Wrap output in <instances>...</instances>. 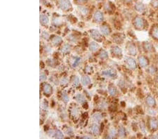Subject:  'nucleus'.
<instances>
[{"label": "nucleus", "instance_id": "nucleus-13", "mask_svg": "<svg viewBox=\"0 0 158 139\" xmlns=\"http://www.w3.org/2000/svg\"><path fill=\"white\" fill-rule=\"evenodd\" d=\"M62 42V38L59 36H54L51 39V43L53 45L57 46Z\"/></svg>", "mask_w": 158, "mask_h": 139}, {"label": "nucleus", "instance_id": "nucleus-11", "mask_svg": "<svg viewBox=\"0 0 158 139\" xmlns=\"http://www.w3.org/2000/svg\"><path fill=\"white\" fill-rule=\"evenodd\" d=\"M94 19L96 21H102L103 20V14L102 12H100L99 11H96L94 13Z\"/></svg>", "mask_w": 158, "mask_h": 139}, {"label": "nucleus", "instance_id": "nucleus-25", "mask_svg": "<svg viewBox=\"0 0 158 139\" xmlns=\"http://www.w3.org/2000/svg\"><path fill=\"white\" fill-rule=\"evenodd\" d=\"M108 91H109V93L110 94L111 96L115 95L116 93H117V89H116V88L114 86H112V85H111V86L109 87Z\"/></svg>", "mask_w": 158, "mask_h": 139}, {"label": "nucleus", "instance_id": "nucleus-6", "mask_svg": "<svg viewBox=\"0 0 158 139\" xmlns=\"http://www.w3.org/2000/svg\"><path fill=\"white\" fill-rule=\"evenodd\" d=\"M138 63H139V65H141V67H147V65H148V61L146 57L143 56H141L138 58Z\"/></svg>", "mask_w": 158, "mask_h": 139}, {"label": "nucleus", "instance_id": "nucleus-44", "mask_svg": "<svg viewBox=\"0 0 158 139\" xmlns=\"http://www.w3.org/2000/svg\"><path fill=\"white\" fill-rule=\"evenodd\" d=\"M126 1H127V2H130V1H132V0H125Z\"/></svg>", "mask_w": 158, "mask_h": 139}, {"label": "nucleus", "instance_id": "nucleus-39", "mask_svg": "<svg viewBox=\"0 0 158 139\" xmlns=\"http://www.w3.org/2000/svg\"><path fill=\"white\" fill-rule=\"evenodd\" d=\"M152 5L153 7L155 8H158V0H153L152 2Z\"/></svg>", "mask_w": 158, "mask_h": 139}, {"label": "nucleus", "instance_id": "nucleus-10", "mask_svg": "<svg viewBox=\"0 0 158 139\" xmlns=\"http://www.w3.org/2000/svg\"><path fill=\"white\" fill-rule=\"evenodd\" d=\"M102 75H105V76H108L109 77H113L115 76V72L113 70H106L102 72Z\"/></svg>", "mask_w": 158, "mask_h": 139}, {"label": "nucleus", "instance_id": "nucleus-15", "mask_svg": "<svg viewBox=\"0 0 158 139\" xmlns=\"http://www.w3.org/2000/svg\"><path fill=\"white\" fill-rule=\"evenodd\" d=\"M143 49L146 52H151L153 50V45L150 42H144Z\"/></svg>", "mask_w": 158, "mask_h": 139}, {"label": "nucleus", "instance_id": "nucleus-4", "mask_svg": "<svg viewBox=\"0 0 158 139\" xmlns=\"http://www.w3.org/2000/svg\"><path fill=\"white\" fill-rule=\"evenodd\" d=\"M90 34H91V36L92 37L93 39H94L97 41H101V39H102L101 35L97 30H95V29L91 30L90 31Z\"/></svg>", "mask_w": 158, "mask_h": 139}, {"label": "nucleus", "instance_id": "nucleus-35", "mask_svg": "<svg viewBox=\"0 0 158 139\" xmlns=\"http://www.w3.org/2000/svg\"><path fill=\"white\" fill-rule=\"evenodd\" d=\"M42 38H44V39H49V33H47V32H43L42 34Z\"/></svg>", "mask_w": 158, "mask_h": 139}, {"label": "nucleus", "instance_id": "nucleus-5", "mask_svg": "<svg viewBox=\"0 0 158 139\" xmlns=\"http://www.w3.org/2000/svg\"><path fill=\"white\" fill-rule=\"evenodd\" d=\"M149 126H150V129L153 130V131L157 130L158 128V122L155 119H150V120H149Z\"/></svg>", "mask_w": 158, "mask_h": 139}, {"label": "nucleus", "instance_id": "nucleus-9", "mask_svg": "<svg viewBox=\"0 0 158 139\" xmlns=\"http://www.w3.org/2000/svg\"><path fill=\"white\" fill-rule=\"evenodd\" d=\"M146 103L150 107H153L156 103L155 98L152 97V96H148L146 97Z\"/></svg>", "mask_w": 158, "mask_h": 139}, {"label": "nucleus", "instance_id": "nucleus-30", "mask_svg": "<svg viewBox=\"0 0 158 139\" xmlns=\"http://www.w3.org/2000/svg\"><path fill=\"white\" fill-rule=\"evenodd\" d=\"M57 139H63V134L60 131V130H56V136H55Z\"/></svg>", "mask_w": 158, "mask_h": 139}, {"label": "nucleus", "instance_id": "nucleus-17", "mask_svg": "<svg viewBox=\"0 0 158 139\" xmlns=\"http://www.w3.org/2000/svg\"><path fill=\"white\" fill-rule=\"evenodd\" d=\"M91 131H92L94 134H96V135H97V134H98L99 131H100L98 125H97L96 124H92V125H91Z\"/></svg>", "mask_w": 158, "mask_h": 139}, {"label": "nucleus", "instance_id": "nucleus-33", "mask_svg": "<svg viewBox=\"0 0 158 139\" xmlns=\"http://www.w3.org/2000/svg\"><path fill=\"white\" fill-rule=\"evenodd\" d=\"M155 71H156V69H155V67H153V66H150L147 69V72L150 73V74H154L155 72Z\"/></svg>", "mask_w": 158, "mask_h": 139}, {"label": "nucleus", "instance_id": "nucleus-21", "mask_svg": "<svg viewBox=\"0 0 158 139\" xmlns=\"http://www.w3.org/2000/svg\"><path fill=\"white\" fill-rule=\"evenodd\" d=\"M76 100L77 101V102H79V103H83L84 102L86 101V98L84 97V96L81 93H79L76 96Z\"/></svg>", "mask_w": 158, "mask_h": 139}, {"label": "nucleus", "instance_id": "nucleus-40", "mask_svg": "<svg viewBox=\"0 0 158 139\" xmlns=\"http://www.w3.org/2000/svg\"><path fill=\"white\" fill-rule=\"evenodd\" d=\"M65 133H66V134H68V135H72L73 132V130L68 127V129L65 130Z\"/></svg>", "mask_w": 158, "mask_h": 139}, {"label": "nucleus", "instance_id": "nucleus-32", "mask_svg": "<svg viewBox=\"0 0 158 139\" xmlns=\"http://www.w3.org/2000/svg\"><path fill=\"white\" fill-rule=\"evenodd\" d=\"M147 113L149 114H150V115H155V114H156V111L154 110V109H153V108H147Z\"/></svg>", "mask_w": 158, "mask_h": 139}, {"label": "nucleus", "instance_id": "nucleus-29", "mask_svg": "<svg viewBox=\"0 0 158 139\" xmlns=\"http://www.w3.org/2000/svg\"><path fill=\"white\" fill-rule=\"evenodd\" d=\"M99 57H100V58H102V59L106 58L108 57V53L105 51H104V50H103L99 53Z\"/></svg>", "mask_w": 158, "mask_h": 139}, {"label": "nucleus", "instance_id": "nucleus-41", "mask_svg": "<svg viewBox=\"0 0 158 139\" xmlns=\"http://www.w3.org/2000/svg\"><path fill=\"white\" fill-rule=\"evenodd\" d=\"M78 113V110H77V109H76V108H73V110H72V114H73V115H76Z\"/></svg>", "mask_w": 158, "mask_h": 139}, {"label": "nucleus", "instance_id": "nucleus-36", "mask_svg": "<svg viewBox=\"0 0 158 139\" xmlns=\"http://www.w3.org/2000/svg\"><path fill=\"white\" fill-rule=\"evenodd\" d=\"M47 75H45V74H44V73H42V74H40V81L41 82H43V81H45L46 79H47Z\"/></svg>", "mask_w": 158, "mask_h": 139}, {"label": "nucleus", "instance_id": "nucleus-31", "mask_svg": "<svg viewBox=\"0 0 158 139\" xmlns=\"http://www.w3.org/2000/svg\"><path fill=\"white\" fill-rule=\"evenodd\" d=\"M116 130L114 128H112L109 131V137L110 138H113L114 136H115L116 135Z\"/></svg>", "mask_w": 158, "mask_h": 139}, {"label": "nucleus", "instance_id": "nucleus-3", "mask_svg": "<svg viewBox=\"0 0 158 139\" xmlns=\"http://www.w3.org/2000/svg\"><path fill=\"white\" fill-rule=\"evenodd\" d=\"M125 61H126V65L129 66V67H130L131 69L134 70L136 67V61L131 58V57H126L125 58Z\"/></svg>", "mask_w": 158, "mask_h": 139}, {"label": "nucleus", "instance_id": "nucleus-2", "mask_svg": "<svg viewBox=\"0 0 158 139\" xmlns=\"http://www.w3.org/2000/svg\"><path fill=\"white\" fill-rule=\"evenodd\" d=\"M134 24L135 27L138 28V29H141L143 27V19L142 18L139 17V16H137L134 18Z\"/></svg>", "mask_w": 158, "mask_h": 139}, {"label": "nucleus", "instance_id": "nucleus-20", "mask_svg": "<svg viewBox=\"0 0 158 139\" xmlns=\"http://www.w3.org/2000/svg\"><path fill=\"white\" fill-rule=\"evenodd\" d=\"M40 22L42 23L43 25H47V24H48L49 22L48 16H47L46 15H44V14L40 15Z\"/></svg>", "mask_w": 158, "mask_h": 139}, {"label": "nucleus", "instance_id": "nucleus-7", "mask_svg": "<svg viewBox=\"0 0 158 139\" xmlns=\"http://www.w3.org/2000/svg\"><path fill=\"white\" fill-rule=\"evenodd\" d=\"M127 49H128L129 53L131 55H132V56H135L137 53L136 47V46L134 44H132V43L129 44V45L127 46Z\"/></svg>", "mask_w": 158, "mask_h": 139}, {"label": "nucleus", "instance_id": "nucleus-23", "mask_svg": "<svg viewBox=\"0 0 158 139\" xmlns=\"http://www.w3.org/2000/svg\"><path fill=\"white\" fill-rule=\"evenodd\" d=\"M70 48H71V46L69 44H63V46L61 48V52L66 53V52L69 51L70 50Z\"/></svg>", "mask_w": 158, "mask_h": 139}, {"label": "nucleus", "instance_id": "nucleus-43", "mask_svg": "<svg viewBox=\"0 0 158 139\" xmlns=\"http://www.w3.org/2000/svg\"><path fill=\"white\" fill-rule=\"evenodd\" d=\"M77 1H78V2H83V1H84L85 0H76Z\"/></svg>", "mask_w": 158, "mask_h": 139}, {"label": "nucleus", "instance_id": "nucleus-19", "mask_svg": "<svg viewBox=\"0 0 158 139\" xmlns=\"http://www.w3.org/2000/svg\"><path fill=\"white\" fill-rule=\"evenodd\" d=\"M151 34H152V36L156 39H158V26H155L153 27L152 31H151Z\"/></svg>", "mask_w": 158, "mask_h": 139}, {"label": "nucleus", "instance_id": "nucleus-27", "mask_svg": "<svg viewBox=\"0 0 158 139\" xmlns=\"http://www.w3.org/2000/svg\"><path fill=\"white\" fill-rule=\"evenodd\" d=\"M80 62H81V58H79V57L74 58L73 63V67H77V66L79 65Z\"/></svg>", "mask_w": 158, "mask_h": 139}, {"label": "nucleus", "instance_id": "nucleus-22", "mask_svg": "<svg viewBox=\"0 0 158 139\" xmlns=\"http://www.w3.org/2000/svg\"><path fill=\"white\" fill-rule=\"evenodd\" d=\"M112 53H114V54H115V55H117V56H119V55H121L122 54V49L120 48V47H118V46H114L113 48H112Z\"/></svg>", "mask_w": 158, "mask_h": 139}, {"label": "nucleus", "instance_id": "nucleus-34", "mask_svg": "<svg viewBox=\"0 0 158 139\" xmlns=\"http://www.w3.org/2000/svg\"><path fill=\"white\" fill-rule=\"evenodd\" d=\"M79 84V79L77 77H75L73 78V84L74 86H78Z\"/></svg>", "mask_w": 158, "mask_h": 139}, {"label": "nucleus", "instance_id": "nucleus-16", "mask_svg": "<svg viewBox=\"0 0 158 139\" xmlns=\"http://www.w3.org/2000/svg\"><path fill=\"white\" fill-rule=\"evenodd\" d=\"M100 32H101L103 35H110V30L109 27H107V26H101L100 27Z\"/></svg>", "mask_w": 158, "mask_h": 139}, {"label": "nucleus", "instance_id": "nucleus-28", "mask_svg": "<svg viewBox=\"0 0 158 139\" xmlns=\"http://www.w3.org/2000/svg\"><path fill=\"white\" fill-rule=\"evenodd\" d=\"M62 99L63 101L65 103H67L69 101V97L67 95V93H65V92L62 93Z\"/></svg>", "mask_w": 158, "mask_h": 139}, {"label": "nucleus", "instance_id": "nucleus-37", "mask_svg": "<svg viewBox=\"0 0 158 139\" xmlns=\"http://www.w3.org/2000/svg\"><path fill=\"white\" fill-rule=\"evenodd\" d=\"M48 135H49L50 137L55 136H56V131H53V130H49V131H48Z\"/></svg>", "mask_w": 158, "mask_h": 139}, {"label": "nucleus", "instance_id": "nucleus-8", "mask_svg": "<svg viewBox=\"0 0 158 139\" xmlns=\"http://www.w3.org/2000/svg\"><path fill=\"white\" fill-rule=\"evenodd\" d=\"M43 90H44V92L45 94H48V95H50L51 93H52V87L50 84H45L43 87Z\"/></svg>", "mask_w": 158, "mask_h": 139}, {"label": "nucleus", "instance_id": "nucleus-12", "mask_svg": "<svg viewBox=\"0 0 158 139\" xmlns=\"http://www.w3.org/2000/svg\"><path fill=\"white\" fill-rule=\"evenodd\" d=\"M135 9L139 13H142L145 11L146 9H145V6H144L143 4L138 2V3H136L135 4Z\"/></svg>", "mask_w": 158, "mask_h": 139}, {"label": "nucleus", "instance_id": "nucleus-26", "mask_svg": "<svg viewBox=\"0 0 158 139\" xmlns=\"http://www.w3.org/2000/svg\"><path fill=\"white\" fill-rule=\"evenodd\" d=\"M118 134H119V136L122 137V138H123V137H124L125 136H126V131H125V129L124 127H120V129H119V131H118Z\"/></svg>", "mask_w": 158, "mask_h": 139}, {"label": "nucleus", "instance_id": "nucleus-14", "mask_svg": "<svg viewBox=\"0 0 158 139\" xmlns=\"http://www.w3.org/2000/svg\"><path fill=\"white\" fill-rule=\"evenodd\" d=\"M81 83L83 86H87L91 83V79H90L89 77L84 75L81 78Z\"/></svg>", "mask_w": 158, "mask_h": 139}, {"label": "nucleus", "instance_id": "nucleus-42", "mask_svg": "<svg viewBox=\"0 0 158 139\" xmlns=\"http://www.w3.org/2000/svg\"><path fill=\"white\" fill-rule=\"evenodd\" d=\"M82 138H84V139H91V136H85L82 137Z\"/></svg>", "mask_w": 158, "mask_h": 139}, {"label": "nucleus", "instance_id": "nucleus-18", "mask_svg": "<svg viewBox=\"0 0 158 139\" xmlns=\"http://www.w3.org/2000/svg\"><path fill=\"white\" fill-rule=\"evenodd\" d=\"M98 44L97 43H96L94 41H92L91 42V44H89V49L91 51H96L98 49Z\"/></svg>", "mask_w": 158, "mask_h": 139}, {"label": "nucleus", "instance_id": "nucleus-1", "mask_svg": "<svg viewBox=\"0 0 158 139\" xmlns=\"http://www.w3.org/2000/svg\"><path fill=\"white\" fill-rule=\"evenodd\" d=\"M59 6L63 10H67L70 7V0H59L58 1Z\"/></svg>", "mask_w": 158, "mask_h": 139}, {"label": "nucleus", "instance_id": "nucleus-24", "mask_svg": "<svg viewBox=\"0 0 158 139\" xmlns=\"http://www.w3.org/2000/svg\"><path fill=\"white\" fill-rule=\"evenodd\" d=\"M93 119H94V120L96 121V122H99L101 121V119H102V116H101V114H100V113H96L94 114V115H93Z\"/></svg>", "mask_w": 158, "mask_h": 139}, {"label": "nucleus", "instance_id": "nucleus-38", "mask_svg": "<svg viewBox=\"0 0 158 139\" xmlns=\"http://www.w3.org/2000/svg\"><path fill=\"white\" fill-rule=\"evenodd\" d=\"M60 82H61V84H65L68 82V79L66 77H63V78H61Z\"/></svg>", "mask_w": 158, "mask_h": 139}]
</instances>
